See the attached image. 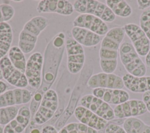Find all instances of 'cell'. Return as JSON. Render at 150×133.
Segmentation results:
<instances>
[{
    "instance_id": "f1b7e54d",
    "label": "cell",
    "mask_w": 150,
    "mask_h": 133,
    "mask_svg": "<svg viewBox=\"0 0 150 133\" xmlns=\"http://www.w3.org/2000/svg\"><path fill=\"white\" fill-rule=\"evenodd\" d=\"M1 6L5 22H8L15 15V9L13 7L9 4H1Z\"/></svg>"
},
{
    "instance_id": "277c9868",
    "label": "cell",
    "mask_w": 150,
    "mask_h": 133,
    "mask_svg": "<svg viewBox=\"0 0 150 133\" xmlns=\"http://www.w3.org/2000/svg\"><path fill=\"white\" fill-rule=\"evenodd\" d=\"M58 107L57 93L53 89H49L45 93L40 104L33 115L34 123L41 125L48 122L54 116Z\"/></svg>"
},
{
    "instance_id": "60d3db41",
    "label": "cell",
    "mask_w": 150,
    "mask_h": 133,
    "mask_svg": "<svg viewBox=\"0 0 150 133\" xmlns=\"http://www.w3.org/2000/svg\"><path fill=\"white\" fill-rule=\"evenodd\" d=\"M4 126L0 125V133H4Z\"/></svg>"
},
{
    "instance_id": "4dcf8cb0",
    "label": "cell",
    "mask_w": 150,
    "mask_h": 133,
    "mask_svg": "<svg viewBox=\"0 0 150 133\" xmlns=\"http://www.w3.org/2000/svg\"><path fill=\"white\" fill-rule=\"evenodd\" d=\"M30 20L42 32L47 28L49 24L48 19L43 16H36L32 18Z\"/></svg>"
},
{
    "instance_id": "d6986e66",
    "label": "cell",
    "mask_w": 150,
    "mask_h": 133,
    "mask_svg": "<svg viewBox=\"0 0 150 133\" xmlns=\"http://www.w3.org/2000/svg\"><path fill=\"white\" fill-rule=\"evenodd\" d=\"M13 31L8 22L0 23V59L6 56L11 47Z\"/></svg>"
},
{
    "instance_id": "30bf717a",
    "label": "cell",
    "mask_w": 150,
    "mask_h": 133,
    "mask_svg": "<svg viewBox=\"0 0 150 133\" xmlns=\"http://www.w3.org/2000/svg\"><path fill=\"white\" fill-rule=\"evenodd\" d=\"M0 68L3 79L16 88H25L28 85L25 73L16 69L11 62L8 56L0 59Z\"/></svg>"
},
{
    "instance_id": "1f68e13d",
    "label": "cell",
    "mask_w": 150,
    "mask_h": 133,
    "mask_svg": "<svg viewBox=\"0 0 150 133\" xmlns=\"http://www.w3.org/2000/svg\"><path fill=\"white\" fill-rule=\"evenodd\" d=\"M104 133H127V132L119 124L109 123L105 128Z\"/></svg>"
},
{
    "instance_id": "5bb4252c",
    "label": "cell",
    "mask_w": 150,
    "mask_h": 133,
    "mask_svg": "<svg viewBox=\"0 0 150 133\" xmlns=\"http://www.w3.org/2000/svg\"><path fill=\"white\" fill-rule=\"evenodd\" d=\"M73 114L79 122L84 124L97 131L105 129L108 124V121L81 105L77 106Z\"/></svg>"
},
{
    "instance_id": "e0dca14e",
    "label": "cell",
    "mask_w": 150,
    "mask_h": 133,
    "mask_svg": "<svg viewBox=\"0 0 150 133\" xmlns=\"http://www.w3.org/2000/svg\"><path fill=\"white\" fill-rule=\"evenodd\" d=\"M122 79L124 86L132 93H144L150 91V76L138 77L125 73Z\"/></svg>"
},
{
    "instance_id": "ffe728a7",
    "label": "cell",
    "mask_w": 150,
    "mask_h": 133,
    "mask_svg": "<svg viewBox=\"0 0 150 133\" xmlns=\"http://www.w3.org/2000/svg\"><path fill=\"white\" fill-rule=\"evenodd\" d=\"M122 127L127 133H150V125L137 117L125 119Z\"/></svg>"
},
{
    "instance_id": "9c48e42d",
    "label": "cell",
    "mask_w": 150,
    "mask_h": 133,
    "mask_svg": "<svg viewBox=\"0 0 150 133\" xmlns=\"http://www.w3.org/2000/svg\"><path fill=\"white\" fill-rule=\"evenodd\" d=\"M88 87L122 89L124 87L122 77L114 74L100 72L91 75L87 81Z\"/></svg>"
},
{
    "instance_id": "b9f144b4",
    "label": "cell",
    "mask_w": 150,
    "mask_h": 133,
    "mask_svg": "<svg viewBox=\"0 0 150 133\" xmlns=\"http://www.w3.org/2000/svg\"><path fill=\"white\" fill-rule=\"evenodd\" d=\"M3 79V76H2V70L0 68V80H2Z\"/></svg>"
},
{
    "instance_id": "8992f818",
    "label": "cell",
    "mask_w": 150,
    "mask_h": 133,
    "mask_svg": "<svg viewBox=\"0 0 150 133\" xmlns=\"http://www.w3.org/2000/svg\"><path fill=\"white\" fill-rule=\"evenodd\" d=\"M43 62V56L39 52L31 54L26 60L25 74L28 85L36 90L39 89L42 86Z\"/></svg>"
},
{
    "instance_id": "9a60e30c",
    "label": "cell",
    "mask_w": 150,
    "mask_h": 133,
    "mask_svg": "<svg viewBox=\"0 0 150 133\" xmlns=\"http://www.w3.org/2000/svg\"><path fill=\"white\" fill-rule=\"evenodd\" d=\"M92 94L109 105H119L129 98V93L122 89L97 88L93 89Z\"/></svg>"
},
{
    "instance_id": "ba28073f",
    "label": "cell",
    "mask_w": 150,
    "mask_h": 133,
    "mask_svg": "<svg viewBox=\"0 0 150 133\" xmlns=\"http://www.w3.org/2000/svg\"><path fill=\"white\" fill-rule=\"evenodd\" d=\"M80 105L90 110L100 117L110 121L115 118L114 110L108 104L93 94H86L79 100Z\"/></svg>"
},
{
    "instance_id": "2e32d148",
    "label": "cell",
    "mask_w": 150,
    "mask_h": 133,
    "mask_svg": "<svg viewBox=\"0 0 150 133\" xmlns=\"http://www.w3.org/2000/svg\"><path fill=\"white\" fill-rule=\"evenodd\" d=\"M30 108L23 105L19 108L16 117L4 127V133H22L30 121Z\"/></svg>"
},
{
    "instance_id": "d6a6232c",
    "label": "cell",
    "mask_w": 150,
    "mask_h": 133,
    "mask_svg": "<svg viewBox=\"0 0 150 133\" xmlns=\"http://www.w3.org/2000/svg\"><path fill=\"white\" fill-rule=\"evenodd\" d=\"M65 40L64 39H63L62 37H60L58 34L55 36L52 42V45L55 47V48H57V49H60L61 47H62L64 45H65Z\"/></svg>"
},
{
    "instance_id": "4fadbf2b",
    "label": "cell",
    "mask_w": 150,
    "mask_h": 133,
    "mask_svg": "<svg viewBox=\"0 0 150 133\" xmlns=\"http://www.w3.org/2000/svg\"><path fill=\"white\" fill-rule=\"evenodd\" d=\"M73 27H80L90 30L99 36H105L108 26L101 19L90 14H80L72 22Z\"/></svg>"
},
{
    "instance_id": "484cf974",
    "label": "cell",
    "mask_w": 150,
    "mask_h": 133,
    "mask_svg": "<svg viewBox=\"0 0 150 133\" xmlns=\"http://www.w3.org/2000/svg\"><path fill=\"white\" fill-rule=\"evenodd\" d=\"M58 0H42L39 2L36 10L39 13H56Z\"/></svg>"
},
{
    "instance_id": "f35d334b",
    "label": "cell",
    "mask_w": 150,
    "mask_h": 133,
    "mask_svg": "<svg viewBox=\"0 0 150 133\" xmlns=\"http://www.w3.org/2000/svg\"><path fill=\"white\" fill-rule=\"evenodd\" d=\"M30 133H41V131L38 128H33L31 129Z\"/></svg>"
},
{
    "instance_id": "d590c367",
    "label": "cell",
    "mask_w": 150,
    "mask_h": 133,
    "mask_svg": "<svg viewBox=\"0 0 150 133\" xmlns=\"http://www.w3.org/2000/svg\"><path fill=\"white\" fill-rule=\"evenodd\" d=\"M41 133H58V131L52 125H46L42 127Z\"/></svg>"
},
{
    "instance_id": "4316f807",
    "label": "cell",
    "mask_w": 150,
    "mask_h": 133,
    "mask_svg": "<svg viewBox=\"0 0 150 133\" xmlns=\"http://www.w3.org/2000/svg\"><path fill=\"white\" fill-rule=\"evenodd\" d=\"M139 26L150 41V9H146L139 16Z\"/></svg>"
},
{
    "instance_id": "8fae6325",
    "label": "cell",
    "mask_w": 150,
    "mask_h": 133,
    "mask_svg": "<svg viewBox=\"0 0 150 133\" xmlns=\"http://www.w3.org/2000/svg\"><path fill=\"white\" fill-rule=\"evenodd\" d=\"M114 110L115 118L117 119L137 117L144 114L146 108L144 101L138 99H131L115 105Z\"/></svg>"
},
{
    "instance_id": "7a4b0ae2",
    "label": "cell",
    "mask_w": 150,
    "mask_h": 133,
    "mask_svg": "<svg viewBox=\"0 0 150 133\" xmlns=\"http://www.w3.org/2000/svg\"><path fill=\"white\" fill-rule=\"evenodd\" d=\"M119 56L121 62L127 73L138 77L145 75L146 65L131 43L124 42L121 43L119 50Z\"/></svg>"
},
{
    "instance_id": "cb8c5ba5",
    "label": "cell",
    "mask_w": 150,
    "mask_h": 133,
    "mask_svg": "<svg viewBox=\"0 0 150 133\" xmlns=\"http://www.w3.org/2000/svg\"><path fill=\"white\" fill-rule=\"evenodd\" d=\"M58 133H98V131L81 122H70L62 127Z\"/></svg>"
},
{
    "instance_id": "f546056e",
    "label": "cell",
    "mask_w": 150,
    "mask_h": 133,
    "mask_svg": "<svg viewBox=\"0 0 150 133\" xmlns=\"http://www.w3.org/2000/svg\"><path fill=\"white\" fill-rule=\"evenodd\" d=\"M22 30L28 32L29 33L37 37H38L42 32V31L35 25V23L30 19L25 23Z\"/></svg>"
},
{
    "instance_id": "5b68a950",
    "label": "cell",
    "mask_w": 150,
    "mask_h": 133,
    "mask_svg": "<svg viewBox=\"0 0 150 133\" xmlns=\"http://www.w3.org/2000/svg\"><path fill=\"white\" fill-rule=\"evenodd\" d=\"M65 49L67 54V68L69 72L76 74L80 72L83 68L86 56L83 47L69 37L65 40Z\"/></svg>"
},
{
    "instance_id": "8d00e7d4",
    "label": "cell",
    "mask_w": 150,
    "mask_h": 133,
    "mask_svg": "<svg viewBox=\"0 0 150 133\" xmlns=\"http://www.w3.org/2000/svg\"><path fill=\"white\" fill-rule=\"evenodd\" d=\"M8 88V87L7 84L3 81L0 80V94H2L5 91H6L7 90Z\"/></svg>"
},
{
    "instance_id": "603a6c76",
    "label": "cell",
    "mask_w": 150,
    "mask_h": 133,
    "mask_svg": "<svg viewBox=\"0 0 150 133\" xmlns=\"http://www.w3.org/2000/svg\"><path fill=\"white\" fill-rule=\"evenodd\" d=\"M8 57L16 69L25 73L26 60L25 54L22 52L18 46H13L11 47L8 53Z\"/></svg>"
},
{
    "instance_id": "7402d4cb",
    "label": "cell",
    "mask_w": 150,
    "mask_h": 133,
    "mask_svg": "<svg viewBox=\"0 0 150 133\" xmlns=\"http://www.w3.org/2000/svg\"><path fill=\"white\" fill-rule=\"evenodd\" d=\"M38 37L22 29L19 35L18 47L24 54L32 52L35 48Z\"/></svg>"
},
{
    "instance_id": "ab89813d",
    "label": "cell",
    "mask_w": 150,
    "mask_h": 133,
    "mask_svg": "<svg viewBox=\"0 0 150 133\" xmlns=\"http://www.w3.org/2000/svg\"><path fill=\"white\" fill-rule=\"evenodd\" d=\"M2 22H5V21H4V16H3V14H2V12L1 4H0V23H2Z\"/></svg>"
},
{
    "instance_id": "52a82bcc",
    "label": "cell",
    "mask_w": 150,
    "mask_h": 133,
    "mask_svg": "<svg viewBox=\"0 0 150 133\" xmlns=\"http://www.w3.org/2000/svg\"><path fill=\"white\" fill-rule=\"evenodd\" d=\"M123 27L139 56H146L150 50V41L140 26L134 23H128Z\"/></svg>"
},
{
    "instance_id": "74e56055",
    "label": "cell",
    "mask_w": 150,
    "mask_h": 133,
    "mask_svg": "<svg viewBox=\"0 0 150 133\" xmlns=\"http://www.w3.org/2000/svg\"><path fill=\"white\" fill-rule=\"evenodd\" d=\"M145 65L147 67H150V50H149L148 53H147V54L145 56Z\"/></svg>"
},
{
    "instance_id": "7bdbcfd3",
    "label": "cell",
    "mask_w": 150,
    "mask_h": 133,
    "mask_svg": "<svg viewBox=\"0 0 150 133\" xmlns=\"http://www.w3.org/2000/svg\"><path fill=\"white\" fill-rule=\"evenodd\" d=\"M13 2H22V1H13Z\"/></svg>"
},
{
    "instance_id": "6da1fadb",
    "label": "cell",
    "mask_w": 150,
    "mask_h": 133,
    "mask_svg": "<svg viewBox=\"0 0 150 133\" xmlns=\"http://www.w3.org/2000/svg\"><path fill=\"white\" fill-rule=\"evenodd\" d=\"M125 35L123 26H115L110 29L101 39L99 58L103 72L113 73L115 71L120 47Z\"/></svg>"
},
{
    "instance_id": "836d02e7",
    "label": "cell",
    "mask_w": 150,
    "mask_h": 133,
    "mask_svg": "<svg viewBox=\"0 0 150 133\" xmlns=\"http://www.w3.org/2000/svg\"><path fill=\"white\" fill-rule=\"evenodd\" d=\"M137 3L138 9L143 11L150 7V0H137Z\"/></svg>"
},
{
    "instance_id": "7c38bea8",
    "label": "cell",
    "mask_w": 150,
    "mask_h": 133,
    "mask_svg": "<svg viewBox=\"0 0 150 133\" xmlns=\"http://www.w3.org/2000/svg\"><path fill=\"white\" fill-rule=\"evenodd\" d=\"M32 97L31 91L25 88L7 90L0 94V107L26 104L32 100Z\"/></svg>"
},
{
    "instance_id": "44dd1931",
    "label": "cell",
    "mask_w": 150,
    "mask_h": 133,
    "mask_svg": "<svg viewBox=\"0 0 150 133\" xmlns=\"http://www.w3.org/2000/svg\"><path fill=\"white\" fill-rule=\"evenodd\" d=\"M105 3L115 16L127 18L132 14L131 7L124 0H107Z\"/></svg>"
},
{
    "instance_id": "e575fe53",
    "label": "cell",
    "mask_w": 150,
    "mask_h": 133,
    "mask_svg": "<svg viewBox=\"0 0 150 133\" xmlns=\"http://www.w3.org/2000/svg\"><path fill=\"white\" fill-rule=\"evenodd\" d=\"M142 99L145 104L147 111L150 112V91L143 93L142 96Z\"/></svg>"
},
{
    "instance_id": "3957f363",
    "label": "cell",
    "mask_w": 150,
    "mask_h": 133,
    "mask_svg": "<svg viewBox=\"0 0 150 133\" xmlns=\"http://www.w3.org/2000/svg\"><path fill=\"white\" fill-rule=\"evenodd\" d=\"M73 6L74 11L80 14L94 15L105 23L112 22L115 19V15L108 6L98 1L76 0Z\"/></svg>"
},
{
    "instance_id": "d4e9b609",
    "label": "cell",
    "mask_w": 150,
    "mask_h": 133,
    "mask_svg": "<svg viewBox=\"0 0 150 133\" xmlns=\"http://www.w3.org/2000/svg\"><path fill=\"white\" fill-rule=\"evenodd\" d=\"M16 106L0 107V125H6L13 120L18 112Z\"/></svg>"
},
{
    "instance_id": "83f0119b",
    "label": "cell",
    "mask_w": 150,
    "mask_h": 133,
    "mask_svg": "<svg viewBox=\"0 0 150 133\" xmlns=\"http://www.w3.org/2000/svg\"><path fill=\"white\" fill-rule=\"evenodd\" d=\"M73 4L66 0H58L56 13L63 16H70L74 12Z\"/></svg>"
},
{
    "instance_id": "ac0fdd59",
    "label": "cell",
    "mask_w": 150,
    "mask_h": 133,
    "mask_svg": "<svg viewBox=\"0 0 150 133\" xmlns=\"http://www.w3.org/2000/svg\"><path fill=\"white\" fill-rule=\"evenodd\" d=\"M71 35L72 38L82 46H96L101 41L100 36L80 27H73L71 29Z\"/></svg>"
}]
</instances>
